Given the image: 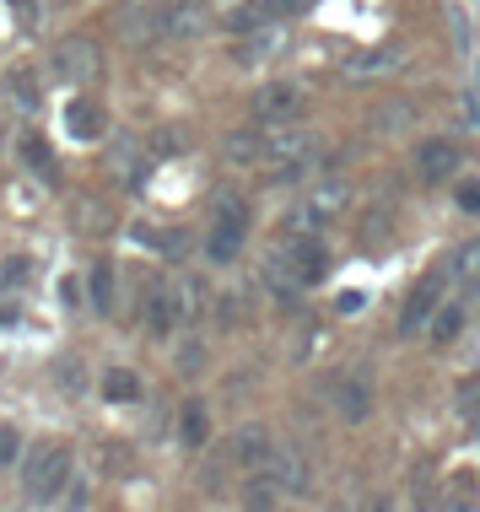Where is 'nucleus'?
Listing matches in <instances>:
<instances>
[{"label":"nucleus","instance_id":"f257e3e1","mask_svg":"<svg viewBox=\"0 0 480 512\" xmlns=\"http://www.w3.org/2000/svg\"><path fill=\"white\" fill-rule=\"evenodd\" d=\"M71 448L65 442H38L33 453H27V469H22V496L38 507H49L54 496L71 486Z\"/></svg>","mask_w":480,"mask_h":512},{"label":"nucleus","instance_id":"f03ea898","mask_svg":"<svg viewBox=\"0 0 480 512\" xmlns=\"http://www.w3.org/2000/svg\"><path fill=\"white\" fill-rule=\"evenodd\" d=\"M243 238H249V205H243V195L222 189L216 195V216H211V238H205V259L211 265H232Z\"/></svg>","mask_w":480,"mask_h":512},{"label":"nucleus","instance_id":"7ed1b4c3","mask_svg":"<svg viewBox=\"0 0 480 512\" xmlns=\"http://www.w3.org/2000/svg\"><path fill=\"white\" fill-rule=\"evenodd\" d=\"M346 205H351V184H346V178H319V184H308V195L297 200V211L286 221H292L297 232H319V227H329V221L346 216Z\"/></svg>","mask_w":480,"mask_h":512},{"label":"nucleus","instance_id":"20e7f679","mask_svg":"<svg viewBox=\"0 0 480 512\" xmlns=\"http://www.w3.org/2000/svg\"><path fill=\"white\" fill-rule=\"evenodd\" d=\"M49 65H54V76H60L65 87H76V92H87V87L103 81V49L92 44V38H60L54 54H49Z\"/></svg>","mask_w":480,"mask_h":512},{"label":"nucleus","instance_id":"39448f33","mask_svg":"<svg viewBox=\"0 0 480 512\" xmlns=\"http://www.w3.org/2000/svg\"><path fill=\"white\" fill-rule=\"evenodd\" d=\"M189 313H195L189 308V286H173V281L146 286V324H152V335H173Z\"/></svg>","mask_w":480,"mask_h":512},{"label":"nucleus","instance_id":"423d86ee","mask_svg":"<svg viewBox=\"0 0 480 512\" xmlns=\"http://www.w3.org/2000/svg\"><path fill=\"white\" fill-rule=\"evenodd\" d=\"M308 108V92L297 87V81H265V87L254 92V119L259 124H292L303 119Z\"/></svg>","mask_w":480,"mask_h":512},{"label":"nucleus","instance_id":"0eeeda50","mask_svg":"<svg viewBox=\"0 0 480 512\" xmlns=\"http://www.w3.org/2000/svg\"><path fill=\"white\" fill-rule=\"evenodd\" d=\"M276 265H281V275H286L292 286H319L324 275H329V254L303 232L297 243H286L281 254H276Z\"/></svg>","mask_w":480,"mask_h":512},{"label":"nucleus","instance_id":"6e6552de","mask_svg":"<svg viewBox=\"0 0 480 512\" xmlns=\"http://www.w3.org/2000/svg\"><path fill=\"white\" fill-rule=\"evenodd\" d=\"M405 65H410V44H378V49H356L340 65V76L346 81H383V76L405 71Z\"/></svg>","mask_w":480,"mask_h":512},{"label":"nucleus","instance_id":"1a4fd4ad","mask_svg":"<svg viewBox=\"0 0 480 512\" xmlns=\"http://www.w3.org/2000/svg\"><path fill=\"white\" fill-rule=\"evenodd\" d=\"M443 286H448V270H432L416 281V292H410L405 313H400V335H421V329L432 324V313L443 308Z\"/></svg>","mask_w":480,"mask_h":512},{"label":"nucleus","instance_id":"9d476101","mask_svg":"<svg viewBox=\"0 0 480 512\" xmlns=\"http://www.w3.org/2000/svg\"><path fill=\"white\" fill-rule=\"evenodd\" d=\"M265 475L276 480L281 496H308L313 491V469H308V453L303 448H276L265 464Z\"/></svg>","mask_w":480,"mask_h":512},{"label":"nucleus","instance_id":"9b49d317","mask_svg":"<svg viewBox=\"0 0 480 512\" xmlns=\"http://www.w3.org/2000/svg\"><path fill=\"white\" fill-rule=\"evenodd\" d=\"M459 146L454 141H421V151H416V173L427 178V184H448V178L459 173Z\"/></svg>","mask_w":480,"mask_h":512},{"label":"nucleus","instance_id":"f8f14e48","mask_svg":"<svg viewBox=\"0 0 480 512\" xmlns=\"http://www.w3.org/2000/svg\"><path fill=\"white\" fill-rule=\"evenodd\" d=\"M65 130L76 135V141H103V130H108V114H103V103L98 98H71L65 103Z\"/></svg>","mask_w":480,"mask_h":512},{"label":"nucleus","instance_id":"ddd939ff","mask_svg":"<svg viewBox=\"0 0 480 512\" xmlns=\"http://www.w3.org/2000/svg\"><path fill=\"white\" fill-rule=\"evenodd\" d=\"M211 27V6L205 0H173L168 22H162V38H200Z\"/></svg>","mask_w":480,"mask_h":512},{"label":"nucleus","instance_id":"4468645a","mask_svg":"<svg viewBox=\"0 0 480 512\" xmlns=\"http://www.w3.org/2000/svg\"><path fill=\"white\" fill-rule=\"evenodd\" d=\"M270 453H276V442H270L265 426H243V432L232 437V459L249 469V475H259V469L270 464Z\"/></svg>","mask_w":480,"mask_h":512},{"label":"nucleus","instance_id":"2eb2a0df","mask_svg":"<svg viewBox=\"0 0 480 512\" xmlns=\"http://www.w3.org/2000/svg\"><path fill=\"white\" fill-rule=\"evenodd\" d=\"M313 151V135L308 130H265V162H276V168H286V162H303Z\"/></svg>","mask_w":480,"mask_h":512},{"label":"nucleus","instance_id":"dca6fc26","mask_svg":"<svg viewBox=\"0 0 480 512\" xmlns=\"http://www.w3.org/2000/svg\"><path fill=\"white\" fill-rule=\"evenodd\" d=\"M335 410H340V421H367V415H373V383L340 378L335 383Z\"/></svg>","mask_w":480,"mask_h":512},{"label":"nucleus","instance_id":"f3484780","mask_svg":"<svg viewBox=\"0 0 480 512\" xmlns=\"http://www.w3.org/2000/svg\"><path fill=\"white\" fill-rule=\"evenodd\" d=\"M108 168L125 173V184L141 189V184H146V173H152V157L141 151V141H119L114 151H108Z\"/></svg>","mask_w":480,"mask_h":512},{"label":"nucleus","instance_id":"a211bd4d","mask_svg":"<svg viewBox=\"0 0 480 512\" xmlns=\"http://www.w3.org/2000/svg\"><path fill=\"white\" fill-rule=\"evenodd\" d=\"M443 512H480V475H475V469H459V475H448Z\"/></svg>","mask_w":480,"mask_h":512},{"label":"nucleus","instance_id":"6ab92c4d","mask_svg":"<svg viewBox=\"0 0 480 512\" xmlns=\"http://www.w3.org/2000/svg\"><path fill=\"white\" fill-rule=\"evenodd\" d=\"M276 54H281V33H276V27H259L254 38L243 33V44L232 49V60H238V65H259V60H276Z\"/></svg>","mask_w":480,"mask_h":512},{"label":"nucleus","instance_id":"aec40b11","mask_svg":"<svg viewBox=\"0 0 480 512\" xmlns=\"http://www.w3.org/2000/svg\"><path fill=\"white\" fill-rule=\"evenodd\" d=\"M103 399L108 405H141V378L130 367H108L103 372Z\"/></svg>","mask_w":480,"mask_h":512},{"label":"nucleus","instance_id":"412c9836","mask_svg":"<svg viewBox=\"0 0 480 512\" xmlns=\"http://www.w3.org/2000/svg\"><path fill=\"white\" fill-rule=\"evenodd\" d=\"M227 157L238 162V168H259V162H265V130H232Z\"/></svg>","mask_w":480,"mask_h":512},{"label":"nucleus","instance_id":"4be33fe9","mask_svg":"<svg viewBox=\"0 0 480 512\" xmlns=\"http://www.w3.org/2000/svg\"><path fill=\"white\" fill-rule=\"evenodd\" d=\"M22 157H27V168H33L44 184H60V162H54V151L44 135H22Z\"/></svg>","mask_w":480,"mask_h":512},{"label":"nucleus","instance_id":"5701e85b","mask_svg":"<svg viewBox=\"0 0 480 512\" xmlns=\"http://www.w3.org/2000/svg\"><path fill=\"white\" fill-rule=\"evenodd\" d=\"M178 432H184L189 448H205V442H211V415H205L200 399H189V405H184V415H178Z\"/></svg>","mask_w":480,"mask_h":512},{"label":"nucleus","instance_id":"b1692460","mask_svg":"<svg viewBox=\"0 0 480 512\" xmlns=\"http://www.w3.org/2000/svg\"><path fill=\"white\" fill-rule=\"evenodd\" d=\"M6 92H11L22 108H38V103H44V92H38V81H33V65H11V71H6Z\"/></svg>","mask_w":480,"mask_h":512},{"label":"nucleus","instance_id":"393cba45","mask_svg":"<svg viewBox=\"0 0 480 512\" xmlns=\"http://www.w3.org/2000/svg\"><path fill=\"white\" fill-rule=\"evenodd\" d=\"M222 27L243 38V33H259V27H270V17H265V6H259V0H243L238 11H227V17H222Z\"/></svg>","mask_w":480,"mask_h":512},{"label":"nucleus","instance_id":"a878e982","mask_svg":"<svg viewBox=\"0 0 480 512\" xmlns=\"http://www.w3.org/2000/svg\"><path fill=\"white\" fill-rule=\"evenodd\" d=\"M459 329H464V302H443L432 313V345H454Z\"/></svg>","mask_w":480,"mask_h":512},{"label":"nucleus","instance_id":"bb28decb","mask_svg":"<svg viewBox=\"0 0 480 512\" xmlns=\"http://www.w3.org/2000/svg\"><path fill=\"white\" fill-rule=\"evenodd\" d=\"M459 421H464V432L480 442V378L459 383Z\"/></svg>","mask_w":480,"mask_h":512},{"label":"nucleus","instance_id":"cd10ccee","mask_svg":"<svg viewBox=\"0 0 480 512\" xmlns=\"http://www.w3.org/2000/svg\"><path fill=\"white\" fill-rule=\"evenodd\" d=\"M448 275H454V281H480V238H470V243L454 248V259H448Z\"/></svg>","mask_w":480,"mask_h":512},{"label":"nucleus","instance_id":"c85d7f7f","mask_svg":"<svg viewBox=\"0 0 480 512\" xmlns=\"http://www.w3.org/2000/svg\"><path fill=\"white\" fill-rule=\"evenodd\" d=\"M92 313H114V265H92Z\"/></svg>","mask_w":480,"mask_h":512},{"label":"nucleus","instance_id":"c756f323","mask_svg":"<svg viewBox=\"0 0 480 512\" xmlns=\"http://www.w3.org/2000/svg\"><path fill=\"white\" fill-rule=\"evenodd\" d=\"M276 480H270L265 475V469H259V480H254V486H249V512H276Z\"/></svg>","mask_w":480,"mask_h":512},{"label":"nucleus","instance_id":"7c9ffc66","mask_svg":"<svg viewBox=\"0 0 480 512\" xmlns=\"http://www.w3.org/2000/svg\"><path fill=\"white\" fill-rule=\"evenodd\" d=\"M259 6H265V17H270V22H286V17H303L313 0H259Z\"/></svg>","mask_w":480,"mask_h":512},{"label":"nucleus","instance_id":"2f4dec72","mask_svg":"<svg viewBox=\"0 0 480 512\" xmlns=\"http://www.w3.org/2000/svg\"><path fill=\"white\" fill-rule=\"evenodd\" d=\"M17 448H22L17 426H11V421H0V469H6L11 459H17Z\"/></svg>","mask_w":480,"mask_h":512},{"label":"nucleus","instance_id":"473e14b6","mask_svg":"<svg viewBox=\"0 0 480 512\" xmlns=\"http://www.w3.org/2000/svg\"><path fill=\"white\" fill-rule=\"evenodd\" d=\"M27 281V259L17 254V259H6V270H0V286H22Z\"/></svg>","mask_w":480,"mask_h":512},{"label":"nucleus","instance_id":"72a5a7b5","mask_svg":"<svg viewBox=\"0 0 480 512\" xmlns=\"http://www.w3.org/2000/svg\"><path fill=\"white\" fill-rule=\"evenodd\" d=\"M60 389L65 394H81V367L76 362H60Z\"/></svg>","mask_w":480,"mask_h":512},{"label":"nucleus","instance_id":"f704fd0d","mask_svg":"<svg viewBox=\"0 0 480 512\" xmlns=\"http://www.w3.org/2000/svg\"><path fill=\"white\" fill-rule=\"evenodd\" d=\"M459 205H464V211H480V184H464L459 189Z\"/></svg>","mask_w":480,"mask_h":512},{"label":"nucleus","instance_id":"c9c22d12","mask_svg":"<svg viewBox=\"0 0 480 512\" xmlns=\"http://www.w3.org/2000/svg\"><path fill=\"white\" fill-rule=\"evenodd\" d=\"M195 367H200V340H189L184 345V372H195Z\"/></svg>","mask_w":480,"mask_h":512},{"label":"nucleus","instance_id":"e433bc0d","mask_svg":"<svg viewBox=\"0 0 480 512\" xmlns=\"http://www.w3.org/2000/svg\"><path fill=\"white\" fill-rule=\"evenodd\" d=\"M340 313H362V292H346V297H340Z\"/></svg>","mask_w":480,"mask_h":512},{"label":"nucleus","instance_id":"4c0bfd02","mask_svg":"<svg viewBox=\"0 0 480 512\" xmlns=\"http://www.w3.org/2000/svg\"><path fill=\"white\" fill-rule=\"evenodd\" d=\"M373 512H394V502H389V496H383V502H373Z\"/></svg>","mask_w":480,"mask_h":512}]
</instances>
